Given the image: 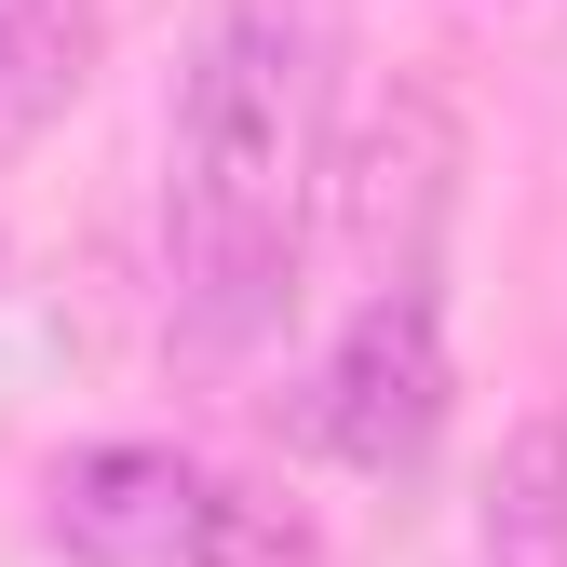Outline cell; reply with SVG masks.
Masks as SVG:
<instances>
[{"mask_svg":"<svg viewBox=\"0 0 567 567\" xmlns=\"http://www.w3.org/2000/svg\"><path fill=\"white\" fill-rule=\"evenodd\" d=\"M473 567H567V419H514L473 501Z\"/></svg>","mask_w":567,"mask_h":567,"instance_id":"obj_5","label":"cell"},{"mask_svg":"<svg viewBox=\"0 0 567 567\" xmlns=\"http://www.w3.org/2000/svg\"><path fill=\"white\" fill-rule=\"evenodd\" d=\"M41 527H54L68 567H244L257 554V514L189 446H82V460H54Z\"/></svg>","mask_w":567,"mask_h":567,"instance_id":"obj_3","label":"cell"},{"mask_svg":"<svg viewBox=\"0 0 567 567\" xmlns=\"http://www.w3.org/2000/svg\"><path fill=\"white\" fill-rule=\"evenodd\" d=\"M95 41L109 0H0V163L68 122V95L95 82Z\"/></svg>","mask_w":567,"mask_h":567,"instance_id":"obj_4","label":"cell"},{"mask_svg":"<svg viewBox=\"0 0 567 567\" xmlns=\"http://www.w3.org/2000/svg\"><path fill=\"white\" fill-rule=\"evenodd\" d=\"M446 311H433V284H379V298H351V324L324 338V365H311V405H298V433L338 460V473H419L446 433Z\"/></svg>","mask_w":567,"mask_h":567,"instance_id":"obj_2","label":"cell"},{"mask_svg":"<svg viewBox=\"0 0 567 567\" xmlns=\"http://www.w3.org/2000/svg\"><path fill=\"white\" fill-rule=\"evenodd\" d=\"M338 163V0H217L163 135V311L189 351L284 324Z\"/></svg>","mask_w":567,"mask_h":567,"instance_id":"obj_1","label":"cell"}]
</instances>
